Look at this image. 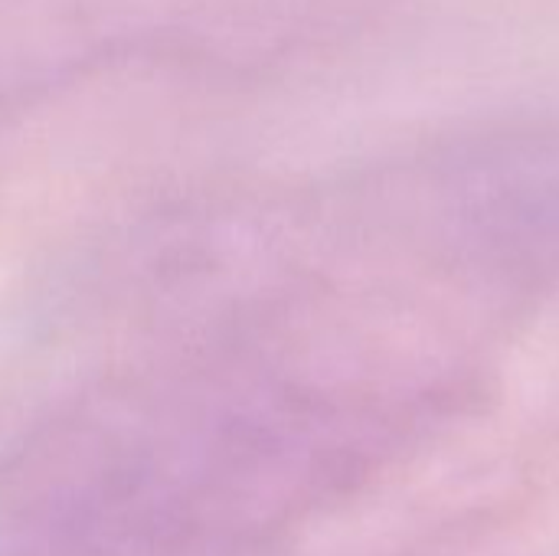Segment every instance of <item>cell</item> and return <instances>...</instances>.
<instances>
[]
</instances>
